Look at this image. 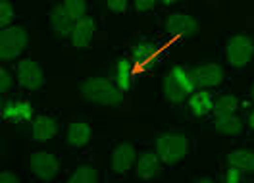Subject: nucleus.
Instances as JSON below:
<instances>
[{
    "mask_svg": "<svg viewBox=\"0 0 254 183\" xmlns=\"http://www.w3.org/2000/svg\"><path fill=\"white\" fill-rule=\"evenodd\" d=\"M245 120L237 114H225V116H212V122L208 123L210 129L227 135V137H239L245 129Z\"/></svg>",
    "mask_w": 254,
    "mask_h": 183,
    "instance_id": "12",
    "label": "nucleus"
},
{
    "mask_svg": "<svg viewBox=\"0 0 254 183\" xmlns=\"http://www.w3.org/2000/svg\"><path fill=\"white\" fill-rule=\"evenodd\" d=\"M164 29L168 35H175V37H192L200 31V27H198V21L194 17L181 14V12H174L166 17Z\"/></svg>",
    "mask_w": 254,
    "mask_h": 183,
    "instance_id": "9",
    "label": "nucleus"
},
{
    "mask_svg": "<svg viewBox=\"0 0 254 183\" xmlns=\"http://www.w3.org/2000/svg\"><path fill=\"white\" fill-rule=\"evenodd\" d=\"M251 98H253V102H254V81H253V85H251Z\"/></svg>",
    "mask_w": 254,
    "mask_h": 183,
    "instance_id": "35",
    "label": "nucleus"
},
{
    "mask_svg": "<svg viewBox=\"0 0 254 183\" xmlns=\"http://www.w3.org/2000/svg\"><path fill=\"white\" fill-rule=\"evenodd\" d=\"M194 182L196 183H210V182H214V180H212V176H200V178H196V180H194Z\"/></svg>",
    "mask_w": 254,
    "mask_h": 183,
    "instance_id": "33",
    "label": "nucleus"
},
{
    "mask_svg": "<svg viewBox=\"0 0 254 183\" xmlns=\"http://www.w3.org/2000/svg\"><path fill=\"white\" fill-rule=\"evenodd\" d=\"M196 89H216L225 81V70L220 64H200L192 70Z\"/></svg>",
    "mask_w": 254,
    "mask_h": 183,
    "instance_id": "8",
    "label": "nucleus"
},
{
    "mask_svg": "<svg viewBox=\"0 0 254 183\" xmlns=\"http://www.w3.org/2000/svg\"><path fill=\"white\" fill-rule=\"evenodd\" d=\"M114 81L122 92H127L133 87V62L129 58H120L114 64Z\"/></svg>",
    "mask_w": 254,
    "mask_h": 183,
    "instance_id": "19",
    "label": "nucleus"
},
{
    "mask_svg": "<svg viewBox=\"0 0 254 183\" xmlns=\"http://www.w3.org/2000/svg\"><path fill=\"white\" fill-rule=\"evenodd\" d=\"M245 123L249 125V129H251V131H254V108H253V110H249V114H247V120H245Z\"/></svg>",
    "mask_w": 254,
    "mask_h": 183,
    "instance_id": "32",
    "label": "nucleus"
},
{
    "mask_svg": "<svg viewBox=\"0 0 254 183\" xmlns=\"http://www.w3.org/2000/svg\"><path fill=\"white\" fill-rule=\"evenodd\" d=\"M106 6L112 14L122 15L127 12V0H106Z\"/></svg>",
    "mask_w": 254,
    "mask_h": 183,
    "instance_id": "30",
    "label": "nucleus"
},
{
    "mask_svg": "<svg viewBox=\"0 0 254 183\" xmlns=\"http://www.w3.org/2000/svg\"><path fill=\"white\" fill-rule=\"evenodd\" d=\"M93 137V127L87 120H73L67 127L65 133V145L71 151H77L81 147H85Z\"/></svg>",
    "mask_w": 254,
    "mask_h": 183,
    "instance_id": "14",
    "label": "nucleus"
},
{
    "mask_svg": "<svg viewBox=\"0 0 254 183\" xmlns=\"http://www.w3.org/2000/svg\"><path fill=\"white\" fill-rule=\"evenodd\" d=\"M162 166H164V162L160 160L156 151H144V153L137 154V162H135L133 170L139 180L150 182L162 174Z\"/></svg>",
    "mask_w": 254,
    "mask_h": 183,
    "instance_id": "10",
    "label": "nucleus"
},
{
    "mask_svg": "<svg viewBox=\"0 0 254 183\" xmlns=\"http://www.w3.org/2000/svg\"><path fill=\"white\" fill-rule=\"evenodd\" d=\"M166 76L170 77L187 96H190L194 91H198V89H196V83H194V77H192V70H190L189 66H185V64L172 66Z\"/></svg>",
    "mask_w": 254,
    "mask_h": 183,
    "instance_id": "18",
    "label": "nucleus"
},
{
    "mask_svg": "<svg viewBox=\"0 0 254 183\" xmlns=\"http://www.w3.org/2000/svg\"><path fill=\"white\" fill-rule=\"evenodd\" d=\"M98 182V172L95 166H79L75 168V172L69 176V183H95Z\"/></svg>",
    "mask_w": 254,
    "mask_h": 183,
    "instance_id": "23",
    "label": "nucleus"
},
{
    "mask_svg": "<svg viewBox=\"0 0 254 183\" xmlns=\"http://www.w3.org/2000/svg\"><path fill=\"white\" fill-rule=\"evenodd\" d=\"M137 162V151L129 143H120L110 156V170L116 176H126Z\"/></svg>",
    "mask_w": 254,
    "mask_h": 183,
    "instance_id": "11",
    "label": "nucleus"
},
{
    "mask_svg": "<svg viewBox=\"0 0 254 183\" xmlns=\"http://www.w3.org/2000/svg\"><path fill=\"white\" fill-rule=\"evenodd\" d=\"M241 108V100L235 94H220L214 98L212 104V116H225V114H237Z\"/></svg>",
    "mask_w": 254,
    "mask_h": 183,
    "instance_id": "20",
    "label": "nucleus"
},
{
    "mask_svg": "<svg viewBox=\"0 0 254 183\" xmlns=\"http://www.w3.org/2000/svg\"><path fill=\"white\" fill-rule=\"evenodd\" d=\"M58 133V120L50 114H39L31 122V137L37 143H45Z\"/></svg>",
    "mask_w": 254,
    "mask_h": 183,
    "instance_id": "15",
    "label": "nucleus"
},
{
    "mask_svg": "<svg viewBox=\"0 0 254 183\" xmlns=\"http://www.w3.org/2000/svg\"><path fill=\"white\" fill-rule=\"evenodd\" d=\"M16 17L17 15L14 6H12V2L10 0H2L0 2V25L2 27H10V25H14Z\"/></svg>",
    "mask_w": 254,
    "mask_h": 183,
    "instance_id": "25",
    "label": "nucleus"
},
{
    "mask_svg": "<svg viewBox=\"0 0 254 183\" xmlns=\"http://www.w3.org/2000/svg\"><path fill=\"white\" fill-rule=\"evenodd\" d=\"M81 98L100 106H118L124 102V94L114 77H91L81 85Z\"/></svg>",
    "mask_w": 254,
    "mask_h": 183,
    "instance_id": "1",
    "label": "nucleus"
},
{
    "mask_svg": "<svg viewBox=\"0 0 254 183\" xmlns=\"http://www.w3.org/2000/svg\"><path fill=\"white\" fill-rule=\"evenodd\" d=\"M162 4H175V2H179V0H160Z\"/></svg>",
    "mask_w": 254,
    "mask_h": 183,
    "instance_id": "34",
    "label": "nucleus"
},
{
    "mask_svg": "<svg viewBox=\"0 0 254 183\" xmlns=\"http://www.w3.org/2000/svg\"><path fill=\"white\" fill-rule=\"evenodd\" d=\"M17 85L25 91L37 92L47 83V77L43 72V66L31 58H21L17 62Z\"/></svg>",
    "mask_w": 254,
    "mask_h": 183,
    "instance_id": "6",
    "label": "nucleus"
},
{
    "mask_svg": "<svg viewBox=\"0 0 254 183\" xmlns=\"http://www.w3.org/2000/svg\"><path fill=\"white\" fill-rule=\"evenodd\" d=\"M0 91H2V96H8L14 91V77L6 68H0Z\"/></svg>",
    "mask_w": 254,
    "mask_h": 183,
    "instance_id": "27",
    "label": "nucleus"
},
{
    "mask_svg": "<svg viewBox=\"0 0 254 183\" xmlns=\"http://www.w3.org/2000/svg\"><path fill=\"white\" fill-rule=\"evenodd\" d=\"M214 92L210 89H198L189 96L187 100V110L192 118H204L212 112V104H214Z\"/></svg>",
    "mask_w": 254,
    "mask_h": 183,
    "instance_id": "16",
    "label": "nucleus"
},
{
    "mask_svg": "<svg viewBox=\"0 0 254 183\" xmlns=\"http://www.w3.org/2000/svg\"><path fill=\"white\" fill-rule=\"evenodd\" d=\"M152 54H154V46L150 45V43H139V45L133 46V52H131L133 60H137L139 64L150 60Z\"/></svg>",
    "mask_w": 254,
    "mask_h": 183,
    "instance_id": "26",
    "label": "nucleus"
},
{
    "mask_svg": "<svg viewBox=\"0 0 254 183\" xmlns=\"http://www.w3.org/2000/svg\"><path fill=\"white\" fill-rule=\"evenodd\" d=\"M29 170L31 174L41 180V182H52L58 172H60V162L52 153L47 151H35L29 156Z\"/></svg>",
    "mask_w": 254,
    "mask_h": 183,
    "instance_id": "7",
    "label": "nucleus"
},
{
    "mask_svg": "<svg viewBox=\"0 0 254 183\" xmlns=\"http://www.w3.org/2000/svg\"><path fill=\"white\" fill-rule=\"evenodd\" d=\"M29 46V33L23 25H10L0 31V58L2 62L17 60Z\"/></svg>",
    "mask_w": 254,
    "mask_h": 183,
    "instance_id": "3",
    "label": "nucleus"
},
{
    "mask_svg": "<svg viewBox=\"0 0 254 183\" xmlns=\"http://www.w3.org/2000/svg\"><path fill=\"white\" fill-rule=\"evenodd\" d=\"M162 96H164L168 102H172V104H181L185 98H189L168 76L164 77V81H162Z\"/></svg>",
    "mask_w": 254,
    "mask_h": 183,
    "instance_id": "22",
    "label": "nucleus"
},
{
    "mask_svg": "<svg viewBox=\"0 0 254 183\" xmlns=\"http://www.w3.org/2000/svg\"><path fill=\"white\" fill-rule=\"evenodd\" d=\"M227 164L245 170L247 174H254V151L251 149H235L227 154Z\"/></svg>",
    "mask_w": 254,
    "mask_h": 183,
    "instance_id": "21",
    "label": "nucleus"
},
{
    "mask_svg": "<svg viewBox=\"0 0 254 183\" xmlns=\"http://www.w3.org/2000/svg\"><path fill=\"white\" fill-rule=\"evenodd\" d=\"M96 33V23L93 17H83L79 21L73 23L71 33H69V41L73 48H87V46L93 43Z\"/></svg>",
    "mask_w": 254,
    "mask_h": 183,
    "instance_id": "13",
    "label": "nucleus"
},
{
    "mask_svg": "<svg viewBox=\"0 0 254 183\" xmlns=\"http://www.w3.org/2000/svg\"><path fill=\"white\" fill-rule=\"evenodd\" d=\"M65 12L73 21H79L83 17H87V0H62Z\"/></svg>",
    "mask_w": 254,
    "mask_h": 183,
    "instance_id": "24",
    "label": "nucleus"
},
{
    "mask_svg": "<svg viewBox=\"0 0 254 183\" xmlns=\"http://www.w3.org/2000/svg\"><path fill=\"white\" fill-rule=\"evenodd\" d=\"M254 58V41L249 35H231L225 43V64L233 70H245Z\"/></svg>",
    "mask_w": 254,
    "mask_h": 183,
    "instance_id": "4",
    "label": "nucleus"
},
{
    "mask_svg": "<svg viewBox=\"0 0 254 183\" xmlns=\"http://www.w3.org/2000/svg\"><path fill=\"white\" fill-rule=\"evenodd\" d=\"M48 21H50V29L54 31L58 37H67L69 39V33H71V27H73V19L69 17V14L65 12L64 4H56L50 14H48Z\"/></svg>",
    "mask_w": 254,
    "mask_h": 183,
    "instance_id": "17",
    "label": "nucleus"
},
{
    "mask_svg": "<svg viewBox=\"0 0 254 183\" xmlns=\"http://www.w3.org/2000/svg\"><path fill=\"white\" fill-rule=\"evenodd\" d=\"M245 170L237 168V166H231L229 164V168L225 170V174H223V182L225 183H243L245 182Z\"/></svg>",
    "mask_w": 254,
    "mask_h": 183,
    "instance_id": "28",
    "label": "nucleus"
},
{
    "mask_svg": "<svg viewBox=\"0 0 254 183\" xmlns=\"http://www.w3.org/2000/svg\"><path fill=\"white\" fill-rule=\"evenodd\" d=\"M154 151L166 166H174L189 153V137L181 133H162L156 137Z\"/></svg>",
    "mask_w": 254,
    "mask_h": 183,
    "instance_id": "2",
    "label": "nucleus"
},
{
    "mask_svg": "<svg viewBox=\"0 0 254 183\" xmlns=\"http://www.w3.org/2000/svg\"><path fill=\"white\" fill-rule=\"evenodd\" d=\"M0 114L4 122H14V123H31L35 118L33 112V104L27 96H2L0 102Z\"/></svg>",
    "mask_w": 254,
    "mask_h": 183,
    "instance_id": "5",
    "label": "nucleus"
},
{
    "mask_svg": "<svg viewBox=\"0 0 254 183\" xmlns=\"http://www.w3.org/2000/svg\"><path fill=\"white\" fill-rule=\"evenodd\" d=\"M158 2L160 0H135L133 6H135L137 14H148V12H152L158 6Z\"/></svg>",
    "mask_w": 254,
    "mask_h": 183,
    "instance_id": "29",
    "label": "nucleus"
},
{
    "mask_svg": "<svg viewBox=\"0 0 254 183\" xmlns=\"http://www.w3.org/2000/svg\"><path fill=\"white\" fill-rule=\"evenodd\" d=\"M0 182L2 183H19V176L12 170H4L0 172Z\"/></svg>",
    "mask_w": 254,
    "mask_h": 183,
    "instance_id": "31",
    "label": "nucleus"
}]
</instances>
